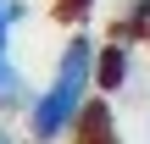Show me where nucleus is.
Listing matches in <instances>:
<instances>
[{
    "label": "nucleus",
    "instance_id": "1",
    "mask_svg": "<svg viewBox=\"0 0 150 144\" xmlns=\"http://www.w3.org/2000/svg\"><path fill=\"white\" fill-rule=\"evenodd\" d=\"M89 89H95V39L72 33L61 61H56V72H50V83L28 100V139L33 144L67 139L89 111Z\"/></svg>",
    "mask_w": 150,
    "mask_h": 144
},
{
    "label": "nucleus",
    "instance_id": "2",
    "mask_svg": "<svg viewBox=\"0 0 150 144\" xmlns=\"http://www.w3.org/2000/svg\"><path fill=\"white\" fill-rule=\"evenodd\" d=\"M128 67H134V55H128V44H122V39H111V44H95V89L117 94V89L128 83Z\"/></svg>",
    "mask_w": 150,
    "mask_h": 144
},
{
    "label": "nucleus",
    "instance_id": "3",
    "mask_svg": "<svg viewBox=\"0 0 150 144\" xmlns=\"http://www.w3.org/2000/svg\"><path fill=\"white\" fill-rule=\"evenodd\" d=\"M11 28H17V0H0V67H11Z\"/></svg>",
    "mask_w": 150,
    "mask_h": 144
},
{
    "label": "nucleus",
    "instance_id": "4",
    "mask_svg": "<svg viewBox=\"0 0 150 144\" xmlns=\"http://www.w3.org/2000/svg\"><path fill=\"white\" fill-rule=\"evenodd\" d=\"M89 11H95V0H61V17H72V22L89 17Z\"/></svg>",
    "mask_w": 150,
    "mask_h": 144
},
{
    "label": "nucleus",
    "instance_id": "5",
    "mask_svg": "<svg viewBox=\"0 0 150 144\" xmlns=\"http://www.w3.org/2000/svg\"><path fill=\"white\" fill-rule=\"evenodd\" d=\"M0 144H22V139H17V133H11V128L0 122Z\"/></svg>",
    "mask_w": 150,
    "mask_h": 144
}]
</instances>
